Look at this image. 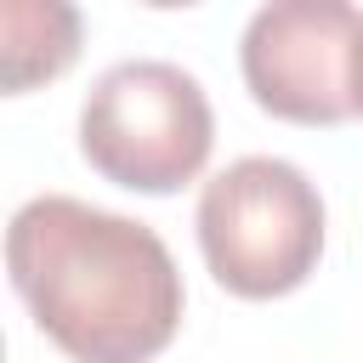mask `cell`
<instances>
[{"label": "cell", "instance_id": "1", "mask_svg": "<svg viewBox=\"0 0 363 363\" xmlns=\"http://www.w3.org/2000/svg\"><path fill=\"white\" fill-rule=\"evenodd\" d=\"M6 272L34 329L74 363H153L182 329L187 295L164 238L68 193L11 216Z\"/></svg>", "mask_w": 363, "mask_h": 363}, {"label": "cell", "instance_id": "2", "mask_svg": "<svg viewBox=\"0 0 363 363\" xmlns=\"http://www.w3.org/2000/svg\"><path fill=\"white\" fill-rule=\"evenodd\" d=\"M210 278L238 301H278L301 289L323 255V199L289 159H233L193 210Z\"/></svg>", "mask_w": 363, "mask_h": 363}, {"label": "cell", "instance_id": "3", "mask_svg": "<svg viewBox=\"0 0 363 363\" xmlns=\"http://www.w3.org/2000/svg\"><path fill=\"white\" fill-rule=\"evenodd\" d=\"M210 147H216L210 96L176 62H159V57L113 62L85 91L79 153L113 187L176 193L204 170Z\"/></svg>", "mask_w": 363, "mask_h": 363}, {"label": "cell", "instance_id": "4", "mask_svg": "<svg viewBox=\"0 0 363 363\" xmlns=\"http://www.w3.org/2000/svg\"><path fill=\"white\" fill-rule=\"evenodd\" d=\"M363 11L340 0H278L244 28L238 62L255 108L289 125H340L357 113Z\"/></svg>", "mask_w": 363, "mask_h": 363}, {"label": "cell", "instance_id": "5", "mask_svg": "<svg viewBox=\"0 0 363 363\" xmlns=\"http://www.w3.org/2000/svg\"><path fill=\"white\" fill-rule=\"evenodd\" d=\"M79 57V11L74 6H40V0H6L0 6V74L6 91L23 96L40 79H57Z\"/></svg>", "mask_w": 363, "mask_h": 363}, {"label": "cell", "instance_id": "6", "mask_svg": "<svg viewBox=\"0 0 363 363\" xmlns=\"http://www.w3.org/2000/svg\"><path fill=\"white\" fill-rule=\"evenodd\" d=\"M352 91H357V113H363V40H357V79H352Z\"/></svg>", "mask_w": 363, "mask_h": 363}]
</instances>
